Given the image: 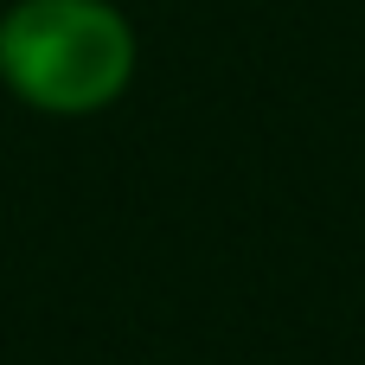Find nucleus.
<instances>
[{
    "instance_id": "nucleus-1",
    "label": "nucleus",
    "mask_w": 365,
    "mask_h": 365,
    "mask_svg": "<svg viewBox=\"0 0 365 365\" xmlns=\"http://www.w3.org/2000/svg\"><path fill=\"white\" fill-rule=\"evenodd\" d=\"M0 77L45 115H96L135 77V32L109 0H19L0 19Z\"/></svg>"
}]
</instances>
